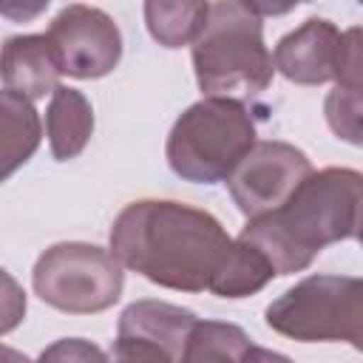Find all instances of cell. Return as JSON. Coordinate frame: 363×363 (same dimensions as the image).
Here are the masks:
<instances>
[{
	"mask_svg": "<svg viewBox=\"0 0 363 363\" xmlns=\"http://www.w3.org/2000/svg\"><path fill=\"white\" fill-rule=\"evenodd\" d=\"M230 247L233 238L213 213L182 201H133L111 227L113 258L145 281L176 292L210 289Z\"/></svg>",
	"mask_w": 363,
	"mask_h": 363,
	"instance_id": "1",
	"label": "cell"
},
{
	"mask_svg": "<svg viewBox=\"0 0 363 363\" xmlns=\"http://www.w3.org/2000/svg\"><path fill=\"white\" fill-rule=\"evenodd\" d=\"M360 216L363 173L323 167L312 170L281 210L247 221L238 238L255 247L275 275H292L306 269L323 247L352 238Z\"/></svg>",
	"mask_w": 363,
	"mask_h": 363,
	"instance_id": "2",
	"label": "cell"
},
{
	"mask_svg": "<svg viewBox=\"0 0 363 363\" xmlns=\"http://www.w3.org/2000/svg\"><path fill=\"white\" fill-rule=\"evenodd\" d=\"M193 71L204 96L241 102L269 88L275 62L255 3H207V20L193 43Z\"/></svg>",
	"mask_w": 363,
	"mask_h": 363,
	"instance_id": "3",
	"label": "cell"
},
{
	"mask_svg": "<svg viewBox=\"0 0 363 363\" xmlns=\"http://www.w3.org/2000/svg\"><path fill=\"white\" fill-rule=\"evenodd\" d=\"M255 145V122L244 102L204 96L170 128L164 156L170 170L193 184L227 182Z\"/></svg>",
	"mask_w": 363,
	"mask_h": 363,
	"instance_id": "4",
	"label": "cell"
},
{
	"mask_svg": "<svg viewBox=\"0 0 363 363\" xmlns=\"http://www.w3.org/2000/svg\"><path fill=\"white\" fill-rule=\"evenodd\" d=\"M264 320L272 332L301 343L343 340L363 352V278L309 275L275 298Z\"/></svg>",
	"mask_w": 363,
	"mask_h": 363,
	"instance_id": "5",
	"label": "cell"
},
{
	"mask_svg": "<svg viewBox=\"0 0 363 363\" xmlns=\"http://www.w3.org/2000/svg\"><path fill=\"white\" fill-rule=\"evenodd\" d=\"M31 284L43 303L68 315H94L119 301L125 272L111 250L85 241H62L37 258Z\"/></svg>",
	"mask_w": 363,
	"mask_h": 363,
	"instance_id": "6",
	"label": "cell"
},
{
	"mask_svg": "<svg viewBox=\"0 0 363 363\" xmlns=\"http://www.w3.org/2000/svg\"><path fill=\"white\" fill-rule=\"evenodd\" d=\"M312 173L309 156L289 142H255L227 179L238 210L252 221L281 210Z\"/></svg>",
	"mask_w": 363,
	"mask_h": 363,
	"instance_id": "7",
	"label": "cell"
},
{
	"mask_svg": "<svg viewBox=\"0 0 363 363\" xmlns=\"http://www.w3.org/2000/svg\"><path fill=\"white\" fill-rule=\"evenodd\" d=\"M57 65L74 79H99L119 65L122 34L111 14L96 6L71 3L48 26Z\"/></svg>",
	"mask_w": 363,
	"mask_h": 363,
	"instance_id": "8",
	"label": "cell"
},
{
	"mask_svg": "<svg viewBox=\"0 0 363 363\" xmlns=\"http://www.w3.org/2000/svg\"><path fill=\"white\" fill-rule=\"evenodd\" d=\"M340 31L323 17H309L275 45L272 62L281 77L295 85H323L335 77Z\"/></svg>",
	"mask_w": 363,
	"mask_h": 363,
	"instance_id": "9",
	"label": "cell"
},
{
	"mask_svg": "<svg viewBox=\"0 0 363 363\" xmlns=\"http://www.w3.org/2000/svg\"><path fill=\"white\" fill-rule=\"evenodd\" d=\"M3 91H11L28 102L43 99L60 88V65L45 34H20L9 37L3 45Z\"/></svg>",
	"mask_w": 363,
	"mask_h": 363,
	"instance_id": "10",
	"label": "cell"
},
{
	"mask_svg": "<svg viewBox=\"0 0 363 363\" xmlns=\"http://www.w3.org/2000/svg\"><path fill=\"white\" fill-rule=\"evenodd\" d=\"M91 133H94V108L88 96L77 88L60 85L51 94L45 111V136L51 156L57 162L77 159L85 150Z\"/></svg>",
	"mask_w": 363,
	"mask_h": 363,
	"instance_id": "11",
	"label": "cell"
},
{
	"mask_svg": "<svg viewBox=\"0 0 363 363\" xmlns=\"http://www.w3.org/2000/svg\"><path fill=\"white\" fill-rule=\"evenodd\" d=\"M0 125H3V145H0V176L9 179L23 162H28L34 156V150L40 147V116L34 111V105L11 91H3L0 96Z\"/></svg>",
	"mask_w": 363,
	"mask_h": 363,
	"instance_id": "12",
	"label": "cell"
},
{
	"mask_svg": "<svg viewBox=\"0 0 363 363\" xmlns=\"http://www.w3.org/2000/svg\"><path fill=\"white\" fill-rule=\"evenodd\" d=\"M207 20L201 0H150L145 3V23L150 37L164 48L193 45Z\"/></svg>",
	"mask_w": 363,
	"mask_h": 363,
	"instance_id": "13",
	"label": "cell"
},
{
	"mask_svg": "<svg viewBox=\"0 0 363 363\" xmlns=\"http://www.w3.org/2000/svg\"><path fill=\"white\" fill-rule=\"evenodd\" d=\"M272 278H275V269L269 267V261L255 247L235 238L210 292L218 298H247V295L261 292Z\"/></svg>",
	"mask_w": 363,
	"mask_h": 363,
	"instance_id": "14",
	"label": "cell"
},
{
	"mask_svg": "<svg viewBox=\"0 0 363 363\" xmlns=\"http://www.w3.org/2000/svg\"><path fill=\"white\" fill-rule=\"evenodd\" d=\"M250 337L241 326L224 320H199L190 335L184 363H247Z\"/></svg>",
	"mask_w": 363,
	"mask_h": 363,
	"instance_id": "15",
	"label": "cell"
},
{
	"mask_svg": "<svg viewBox=\"0 0 363 363\" xmlns=\"http://www.w3.org/2000/svg\"><path fill=\"white\" fill-rule=\"evenodd\" d=\"M323 116L337 139L363 147V91L332 88L323 99Z\"/></svg>",
	"mask_w": 363,
	"mask_h": 363,
	"instance_id": "16",
	"label": "cell"
},
{
	"mask_svg": "<svg viewBox=\"0 0 363 363\" xmlns=\"http://www.w3.org/2000/svg\"><path fill=\"white\" fill-rule=\"evenodd\" d=\"M111 363H184V352L153 340L139 332H119L113 340Z\"/></svg>",
	"mask_w": 363,
	"mask_h": 363,
	"instance_id": "17",
	"label": "cell"
},
{
	"mask_svg": "<svg viewBox=\"0 0 363 363\" xmlns=\"http://www.w3.org/2000/svg\"><path fill=\"white\" fill-rule=\"evenodd\" d=\"M332 79H335V88L363 91V26H352L340 31Z\"/></svg>",
	"mask_w": 363,
	"mask_h": 363,
	"instance_id": "18",
	"label": "cell"
},
{
	"mask_svg": "<svg viewBox=\"0 0 363 363\" xmlns=\"http://www.w3.org/2000/svg\"><path fill=\"white\" fill-rule=\"evenodd\" d=\"M37 363H111V357L91 340L62 337L43 349Z\"/></svg>",
	"mask_w": 363,
	"mask_h": 363,
	"instance_id": "19",
	"label": "cell"
},
{
	"mask_svg": "<svg viewBox=\"0 0 363 363\" xmlns=\"http://www.w3.org/2000/svg\"><path fill=\"white\" fill-rule=\"evenodd\" d=\"M247 363H292L286 354H281V352H272V349H264V346H250V352H247Z\"/></svg>",
	"mask_w": 363,
	"mask_h": 363,
	"instance_id": "20",
	"label": "cell"
},
{
	"mask_svg": "<svg viewBox=\"0 0 363 363\" xmlns=\"http://www.w3.org/2000/svg\"><path fill=\"white\" fill-rule=\"evenodd\" d=\"M3 363H34V360H28L23 352H17L11 346H3Z\"/></svg>",
	"mask_w": 363,
	"mask_h": 363,
	"instance_id": "21",
	"label": "cell"
},
{
	"mask_svg": "<svg viewBox=\"0 0 363 363\" xmlns=\"http://www.w3.org/2000/svg\"><path fill=\"white\" fill-rule=\"evenodd\" d=\"M354 238H357L360 247H363V216H360V221H357V233H354Z\"/></svg>",
	"mask_w": 363,
	"mask_h": 363,
	"instance_id": "22",
	"label": "cell"
}]
</instances>
